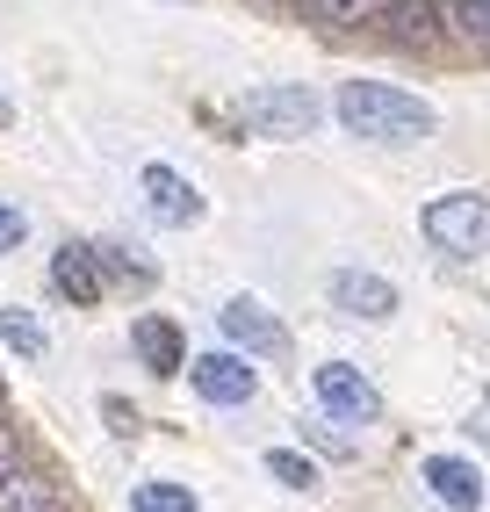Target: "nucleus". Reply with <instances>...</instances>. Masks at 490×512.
Returning a JSON list of instances; mask_svg holds the SVG:
<instances>
[{
	"instance_id": "obj_1",
	"label": "nucleus",
	"mask_w": 490,
	"mask_h": 512,
	"mask_svg": "<svg viewBox=\"0 0 490 512\" xmlns=\"http://www.w3.org/2000/svg\"><path fill=\"white\" fill-rule=\"evenodd\" d=\"M332 116H339V130H354L368 145H418V138L440 130L433 101H418V94H404L390 80H346L332 94Z\"/></svg>"
},
{
	"instance_id": "obj_2",
	"label": "nucleus",
	"mask_w": 490,
	"mask_h": 512,
	"mask_svg": "<svg viewBox=\"0 0 490 512\" xmlns=\"http://www.w3.org/2000/svg\"><path fill=\"white\" fill-rule=\"evenodd\" d=\"M325 123V101L310 87H245L238 94V130L253 138H310Z\"/></svg>"
},
{
	"instance_id": "obj_3",
	"label": "nucleus",
	"mask_w": 490,
	"mask_h": 512,
	"mask_svg": "<svg viewBox=\"0 0 490 512\" xmlns=\"http://www.w3.org/2000/svg\"><path fill=\"white\" fill-rule=\"evenodd\" d=\"M426 238L447 253V260H476L483 246H490V195L483 188H454V195H440V202H426Z\"/></svg>"
},
{
	"instance_id": "obj_4",
	"label": "nucleus",
	"mask_w": 490,
	"mask_h": 512,
	"mask_svg": "<svg viewBox=\"0 0 490 512\" xmlns=\"http://www.w3.org/2000/svg\"><path fill=\"white\" fill-rule=\"evenodd\" d=\"M188 390H195L202 404L245 412V404L260 397V368H253V361H238L231 347H217V354H188Z\"/></svg>"
},
{
	"instance_id": "obj_5",
	"label": "nucleus",
	"mask_w": 490,
	"mask_h": 512,
	"mask_svg": "<svg viewBox=\"0 0 490 512\" xmlns=\"http://www.w3.org/2000/svg\"><path fill=\"white\" fill-rule=\"evenodd\" d=\"M217 325H224V339L231 347H245V361H289V325L267 311V303H253V296H231L224 311H217Z\"/></svg>"
},
{
	"instance_id": "obj_6",
	"label": "nucleus",
	"mask_w": 490,
	"mask_h": 512,
	"mask_svg": "<svg viewBox=\"0 0 490 512\" xmlns=\"http://www.w3.org/2000/svg\"><path fill=\"white\" fill-rule=\"evenodd\" d=\"M318 404H325V419H339V426H375L382 419V390L368 383L361 368H346V361H325L318 375Z\"/></svg>"
},
{
	"instance_id": "obj_7",
	"label": "nucleus",
	"mask_w": 490,
	"mask_h": 512,
	"mask_svg": "<svg viewBox=\"0 0 490 512\" xmlns=\"http://www.w3.org/2000/svg\"><path fill=\"white\" fill-rule=\"evenodd\" d=\"M137 195H145L152 224H166V231H188V224H202V195H195V181H188V174H173L166 159H152L145 174H137Z\"/></svg>"
},
{
	"instance_id": "obj_8",
	"label": "nucleus",
	"mask_w": 490,
	"mask_h": 512,
	"mask_svg": "<svg viewBox=\"0 0 490 512\" xmlns=\"http://www.w3.org/2000/svg\"><path fill=\"white\" fill-rule=\"evenodd\" d=\"M325 296H332V311H339V318H368V325L397 318V282L368 275V267H339V275L325 282Z\"/></svg>"
},
{
	"instance_id": "obj_9",
	"label": "nucleus",
	"mask_w": 490,
	"mask_h": 512,
	"mask_svg": "<svg viewBox=\"0 0 490 512\" xmlns=\"http://www.w3.org/2000/svg\"><path fill=\"white\" fill-rule=\"evenodd\" d=\"M418 484H426L447 512H476L483 505V469L469 455H426L418 462Z\"/></svg>"
},
{
	"instance_id": "obj_10",
	"label": "nucleus",
	"mask_w": 490,
	"mask_h": 512,
	"mask_svg": "<svg viewBox=\"0 0 490 512\" xmlns=\"http://www.w3.org/2000/svg\"><path fill=\"white\" fill-rule=\"evenodd\" d=\"M375 29H382L390 44H404V51H433V44L447 37V22H440L433 0H382Z\"/></svg>"
},
{
	"instance_id": "obj_11",
	"label": "nucleus",
	"mask_w": 490,
	"mask_h": 512,
	"mask_svg": "<svg viewBox=\"0 0 490 512\" xmlns=\"http://www.w3.org/2000/svg\"><path fill=\"white\" fill-rule=\"evenodd\" d=\"M130 354L145 361L152 375H181V361H188V339H181V325H173V318L145 311V318L130 325Z\"/></svg>"
},
{
	"instance_id": "obj_12",
	"label": "nucleus",
	"mask_w": 490,
	"mask_h": 512,
	"mask_svg": "<svg viewBox=\"0 0 490 512\" xmlns=\"http://www.w3.org/2000/svg\"><path fill=\"white\" fill-rule=\"evenodd\" d=\"M51 289L65 303H80V311H94L101 303V253L94 246H58L51 253Z\"/></svg>"
},
{
	"instance_id": "obj_13",
	"label": "nucleus",
	"mask_w": 490,
	"mask_h": 512,
	"mask_svg": "<svg viewBox=\"0 0 490 512\" xmlns=\"http://www.w3.org/2000/svg\"><path fill=\"white\" fill-rule=\"evenodd\" d=\"M0 512H58V491L29 469H8L0 476Z\"/></svg>"
},
{
	"instance_id": "obj_14",
	"label": "nucleus",
	"mask_w": 490,
	"mask_h": 512,
	"mask_svg": "<svg viewBox=\"0 0 490 512\" xmlns=\"http://www.w3.org/2000/svg\"><path fill=\"white\" fill-rule=\"evenodd\" d=\"M260 469H267L282 491H303V498L318 491V462H310V455H296V448H267V455H260Z\"/></svg>"
},
{
	"instance_id": "obj_15",
	"label": "nucleus",
	"mask_w": 490,
	"mask_h": 512,
	"mask_svg": "<svg viewBox=\"0 0 490 512\" xmlns=\"http://www.w3.org/2000/svg\"><path fill=\"white\" fill-rule=\"evenodd\" d=\"M0 339H8L22 361H44V347H51V332L29 318V311H0Z\"/></svg>"
},
{
	"instance_id": "obj_16",
	"label": "nucleus",
	"mask_w": 490,
	"mask_h": 512,
	"mask_svg": "<svg viewBox=\"0 0 490 512\" xmlns=\"http://www.w3.org/2000/svg\"><path fill=\"white\" fill-rule=\"evenodd\" d=\"M130 512H202V498L188 484H137L130 491Z\"/></svg>"
},
{
	"instance_id": "obj_17",
	"label": "nucleus",
	"mask_w": 490,
	"mask_h": 512,
	"mask_svg": "<svg viewBox=\"0 0 490 512\" xmlns=\"http://www.w3.org/2000/svg\"><path fill=\"white\" fill-rule=\"evenodd\" d=\"M94 253H101V267H116V275H130L137 289H152V282H159V267H152L145 253H130L123 238H94Z\"/></svg>"
},
{
	"instance_id": "obj_18",
	"label": "nucleus",
	"mask_w": 490,
	"mask_h": 512,
	"mask_svg": "<svg viewBox=\"0 0 490 512\" xmlns=\"http://www.w3.org/2000/svg\"><path fill=\"white\" fill-rule=\"evenodd\" d=\"M318 22H339V29H354V22H375L382 15V0H303Z\"/></svg>"
},
{
	"instance_id": "obj_19",
	"label": "nucleus",
	"mask_w": 490,
	"mask_h": 512,
	"mask_svg": "<svg viewBox=\"0 0 490 512\" xmlns=\"http://www.w3.org/2000/svg\"><path fill=\"white\" fill-rule=\"evenodd\" d=\"M447 22L462 29V44L490 51V0H454V15H447Z\"/></svg>"
},
{
	"instance_id": "obj_20",
	"label": "nucleus",
	"mask_w": 490,
	"mask_h": 512,
	"mask_svg": "<svg viewBox=\"0 0 490 512\" xmlns=\"http://www.w3.org/2000/svg\"><path fill=\"white\" fill-rule=\"evenodd\" d=\"M22 238H29V217L15 210V202H8V195H0V253H15V246H22Z\"/></svg>"
},
{
	"instance_id": "obj_21",
	"label": "nucleus",
	"mask_w": 490,
	"mask_h": 512,
	"mask_svg": "<svg viewBox=\"0 0 490 512\" xmlns=\"http://www.w3.org/2000/svg\"><path fill=\"white\" fill-rule=\"evenodd\" d=\"M101 419H109V433H137V404H123V397H101Z\"/></svg>"
},
{
	"instance_id": "obj_22",
	"label": "nucleus",
	"mask_w": 490,
	"mask_h": 512,
	"mask_svg": "<svg viewBox=\"0 0 490 512\" xmlns=\"http://www.w3.org/2000/svg\"><path fill=\"white\" fill-rule=\"evenodd\" d=\"M8 469H22V462H15V433L0 426V476H8Z\"/></svg>"
},
{
	"instance_id": "obj_23",
	"label": "nucleus",
	"mask_w": 490,
	"mask_h": 512,
	"mask_svg": "<svg viewBox=\"0 0 490 512\" xmlns=\"http://www.w3.org/2000/svg\"><path fill=\"white\" fill-rule=\"evenodd\" d=\"M0 123H15V101H8V94H0Z\"/></svg>"
},
{
	"instance_id": "obj_24",
	"label": "nucleus",
	"mask_w": 490,
	"mask_h": 512,
	"mask_svg": "<svg viewBox=\"0 0 490 512\" xmlns=\"http://www.w3.org/2000/svg\"><path fill=\"white\" fill-rule=\"evenodd\" d=\"M267 8H296V0H267Z\"/></svg>"
}]
</instances>
